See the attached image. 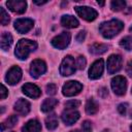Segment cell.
<instances>
[{
    "instance_id": "6da1fadb",
    "label": "cell",
    "mask_w": 132,
    "mask_h": 132,
    "mask_svg": "<svg viewBox=\"0 0 132 132\" xmlns=\"http://www.w3.org/2000/svg\"><path fill=\"white\" fill-rule=\"evenodd\" d=\"M124 28L123 22L120 20H110L107 22H102L99 26V32L104 38H112L118 35Z\"/></svg>"
},
{
    "instance_id": "7a4b0ae2",
    "label": "cell",
    "mask_w": 132,
    "mask_h": 132,
    "mask_svg": "<svg viewBox=\"0 0 132 132\" xmlns=\"http://www.w3.org/2000/svg\"><path fill=\"white\" fill-rule=\"evenodd\" d=\"M37 48V43L30 39H21L15 46L14 54L20 60H26L28 56Z\"/></svg>"
},
{
    "instance_id": "3957f363",
    "label": "cell",
    "mask_w": 132,
    "mask_h": 132,
    "mask_svg": "<svg viewBox=\"0 0 132 132\" xmlns=\"http://www.w3.org/2000/svg\"><path fill=\"white\" fill-rule=\"evenodd\" d=\"M75 72V62H74V58L72 56H66L60 66V73L63 76H68L71 75Z\"/></svg>"
},
{
    "instance_id": "277c9868",
    "label": "cell",
    "mask_w": 132,
    "mask_h": 132,
    "mask_svg": "<svg viewBox=\"0 0 132 132\" xmlns=\"http://www.w3.org/2000/svg\"><path fill=\"white\" fill-rule=\"evenodd\" d=\"M81 90H82V85L80 82L76 80H69L63 86L62 93L66 97H71V96H75L78 93H80Z\"/></svg>"
},
{
    "instance_id": "5b68a950",
    "label": "cell",
    "mask_w": 132,
    "mask_h": 132,
    "mask_svg": "<svg viewBox=\"0 0 132 132\" xmlns=\"http://www.w3.org/2000/svg\"><path fill=\"white\" fill-rule=\"evenodd\" d=\"M70 39H71V34L69 32L64 31L52 39V44L54 47L58 50H64L70 43Z\"/></svg>"
},
{
    "instance_id": "8992f818",
    "label": "cell",
    "mask_w": 132,
    "mask_h": 132,
    "mask_svg": "<svg viewBox=\"0 0 132 132\" xmlns=\"http://www.w3.org/2000/svg\"><path fill=\"white\" fill-rule=\"evenodd\" d=\"M74 10L78 14V16L88 22H92L98 16V12L94 8L89 6H76L74 7Z\"/></svg>"
},
{
    "instance_id": "52a82bcc",
    "label": "cell",
    "mask_w": 132,
    "mask_h": 132,
    "mask_svg": "<svg viewBox=\"0 0 132 132\" xmlns=\"http://www.w3.org/2000/svg\"><path fill=\"white\" fill-rule=\"evenodd\" d=\"M111 89L116 95L123 96L126 93L127 89V80L124 76L118 75L111 79Z\"/></svg>"
},
{
    "instance_id": "ba28073f",
    "label": "cell",
    "mask_w": 132,
    "mask_h": 132,
    "mask_svg": "<svg viewBox=\"0 0 132 132\" xmlns=\"http://www.w3.org/2000/svg\"><path fill=\"white\" fill-rule=\"evenodd\" d=\"M123 59L120 55H111L107 59V72L109 74H113L118 72L122 68Z\"/></svg>"
},
{
    "instance_id": "9c48e42d",
    "label": "cell",
    "mask_w": 132,
    "mask_h": 132,
    "mask_svg": "<svg viewBox=\"0 0 132 132\" xmlns=\"http://www.w3.org/2000/svg\"><path fill=\"white\" fill-rule=\"evenodd\" d=\"M46 71V65L45 63L40 60V59H36L31 63L30 66V74L32 77L34 78H38L40 75H42L43 73H45Z\"/></svg>"
},
{
    "instance_id": "30bf717a",
    "label": "cell",
    "mask_w": 132,
    "mask_h": 132,
    "mask_svg": "<svg viewBox=\"0 0 132 132\" xmlns=\"http://www.w3.org/2000/svg\"><path fill=\"white\" fill-rule=\"evenodd\" d=\"M33 25H34V21L31 19H18L15 20L13 27L19 33L24 34L29 32L33 28Z\"/></svg>"
},
{
    "instance_id": "8fae6325",
    "label": "cell",
    "mask_w": 132,
    "mask_h": 132,
    "mask_svg": "<svg viewBox=\"0 0 132 132\" xmlns=\"http://www.w3.org/2000/svg\"><path fill=\"white\" fill-rule=\"evenodd\" d=\"M103 69H104V62L102 59H98L96 60L90 67L89 69V78L91 79H97L99 78L102 73H103Z\"/></svg>"
},
{
    "instance_id": "7c38bea8",
    "label": "cell",
    "mask_w": 132,
    "mask_h": 132,
    "mask_svg": "<svg viewBox=\"0 0 132 132\" xmlns=\"http://www.w3.org/2000/svg\"><path fill=\"white\" fill-rule=\"evenodd\" d=\"M22 78V70L20 67L18 66H12L6 73V76H5V80L8 85H15L18 84Z\"/></svg>"
},
{
    "instance_id": "4fadbf2b",
    "label": "cell",
    "mask_w": 132,
    "mask_h": 132,
    "mask_svg": "<svg viewBox=\"0 0 132 132\" xmlns=\"http://www.w3.org/2000/svg\"><path fill=\"white\" fill-rule=\"evenodd\" d=\"M8 9H10L14 13H24L27 9V2L23 0H9L6 2Z\"/></svg>"
},
{
    "instance_id": "5bb4252c",
    "label": "cell",
    "mask_w": 132,
    "mask_h": 132,
    "mask_svg": "<svg viewBox=\"0 0 132 132\" xmlns=\"http://www.w3.org/2000/svg\"><path fill=\"white\" fill-rule=\"evenodd\" d=\"M78 119H79V112L74 109H66L62 113V121L67 126L73 125Z\"/></svg>"
},
{
    "instance_id": "9a60e30c",
    "label": "cell",
    "mask_w": 132,
    "mask_h": 132,
    "mask_svg": "<svg viewBox=\"0 0 132 132\" xmlns=\"http://www.w3.org/2000/svg\"><path fill=\"white\" fill-rule=\"evenodd\" d=\"M22 91H23V93L25 94V95H27L28 97H30V98H38L39 96H40V94H41V91H40V89L36 86V85H34V84H31V82H27V84H25L23 87H22Z\"/></svg>"
},
{
    "instance_id": "2e32d148",
    "label": "cell",
    "mask_w": 132,
    "mask_h": 132,
    "mask_svg": "<svg viewBox=\"0 0 132 132\" xmlns=\"http://www.w3.org/2000/svg\"><path fill=\"white\" fill-rule=\"evenodd\" d=\"M14 110L21 114V116H26L29 113L30 111V103L29 101H27L26 99L20 98L15 103H14Z\"/></svg>"
},
{
    "instance_id": "e0dca14e",
    "label": "cell",
    "mask_w": 132,
    "mask_h": 132,
    "mask_svg": "<svg viewBox=\"0 0 132 132\" xmlns=\"http://www.w3.org/2000/svg\"><path fill=\"white\" fill-rule=\"evenodd\" d=\"M41 124L37 120L28 121L22 128V132H40Z\"/></svg>"
},
{
    "instance_id": "ac0fdd59",
    "label": "cell",
    "mask_w": 132,
    "mask_h": 132,
    "mask_svg": "<svg viewBox=\"0 0 132 132\" xmlns=\"http://www.w3.org/2000/svg\"><path fill=\"white\" fill-rule=\"evenodd\" d=\"M61 24H62V26H64L66 28H76L79 25L78 21L74 16H72L70 14L63 15L61 18Z\"/></svg>"
},
{
    "instance_id": "d6986e66",
    "label": "cell",
    "mask_w": 132,
    "mask_h": 132,
    "mask_svg": "<svg viewBox=\"0 0 132 132\" xmlns=\"http://www.w3.org/2000/svg\"><path fill=\"white\" fill-rule=\"evenodd\" d=\"M12 44V36L9 32H3L1 34V39H0V45L3 51H8L9 47Z\"/></svg>"
},
{
    "instance_id": "ffe728a7",
    "label": "cell",
    "mask_w": 132,
    "mask_h": 132,
    "mask_svg": "<svg viewBox=\"0 0 132 132\" xmlns=\"http://www.w3.org/2000/svg\"><path fill=\"white\" fill-rule=\"evenodd\" d=\"M107 50H108V45L103 43H94L93 45L90 46V53L94 55H102Z\"/></svg>"
},
{
    "instance_id": "44dd1931",
    "label": "cell",
    "mask_w": 132,
    "mask_h": 132,
    "mask_svg": "<svg viewBox=\"0 0 132 132\" xmlns=\"http://www.w3.org/2000/svg\"><path fill=\"white\" fill-rule=\"evenodd\" d=\"M57 104H58V100L55 99V98L45 99V100L43 101V103L41 104V111H43V112H48V111H51Z\"/></svg>"
},
{
    "instance_id": "7402d4cb",
    "label": "cell",
    "mask_w": 132,
    "mask_h": 132,
    "mask_svg": "<svg viewBox=\"0 0 132 132\" xmlns=\"http://www.w3.org/2000/svg\"><path fill=\"white\" fill-rule=\"evenodd\" d=\"M58 125H59V121H58V118H57V116L55 113L50 114L45 119V126H46V128L48 130H51V131L55 130L58 127Z\"/></svg>"
},
{
    "instance_id": "603a6c76",
    "label": "cell",
    "mask_w": 132,
    "mask_h": 132,
    "mask_svg": "<svg viewBox=\"0 0 132 132\" xmlns=\"http://www.w3.org/2000/svg\"><path fill=\"white\" fill-rule=\"evenodd\" d=\"M85 108H86V112L88 114H95L99 109V105L94 99H89L86 103Z\"/></svg>"
},
{
    "instance_id": "cb8c5ba5",
    "label": "cell",
    "mask_w": 132,
    "mask_h": 132,
    "mask_svg": "<svg viewBox=\"0 0 132 132\" xmlns=\"http://www.w3.org/2000/svg\"><path fill=\"white\" fill-rule=\"evenodd\" d=\"M16 122H18V117H16V116L12 114V116L8 117V118L1 124V130L4 131L5 128H11V127H13V126L16 124Z\"/></svg>"
},
{
    "instance_id": "d4e9b609",
    "label": "cell",
    "mask_w": 132,
    "mask_h": 132,
    "mask_svg": "<svg viewBox=\"0 0 132 132\" xmlns=\"http://www.w3.org/2000/svg\"><path fill=\"white\" fill-rule=\"evenodd\" d=\"M110 7L113 11H120L122 9H125L126 7V2L123 0H113L110 3Z\"/></svg>"
},
{
    "instance_id": "484cf974",
    "label": "cell",
    "mask_w": 132,
    "mask_h": 132,
    "mask_svg": "<svg viewBox=\"0 0 132 132\" xmlns=\"http://www.w3.org/2000/svg\"><path fill=\"white\" fill-rule=\"evenodd\" d=\"M120 45L122 47H124L126 51H132V37L126 36V37L122 38L120 41Z\"/></svg>"
},
{
    "instance_id": "4316f807",
    "label": "cell",
    "mask_w": 132,
    "mask_h": 132,
    "mask_svg": "<svg viewBox=\"0 0 132 132\" xmlns=\"http://www.w3.org/2000/svg\"><path fill=\"white\" fill-rule=\"evenodd\" d=\"M10 21V18H9V14L5 11V9L3 7H0V22L3 26H6L8 25Z\"/></svg>"
},
{
    "instance_id": "83f0119b",
    "label": "cell",
    "mask_w": 132,
    "mask_h": 132,
    "mask_svg": "<svg viewBox=\"0 0 132 132\" xmlns=\"http://www.w3.org/2000/svg\"><path fill=\"white\" fill-rule=\"evenodd\" d=\"M71 132H92V124L89 121H85L81 126V130H73Z\"/></svg>"
},
{
    "instance_id": "f1b7e54d",
    "label": "cell",
    "mask_w": 132,
    "mask_h": 132,
    "mask_svg": "<svg viewBox=\"0 0 132 132\" xmlns=\"http://www.w3.org/2000/svg\"><path fill=\"white\" fill-rule=\"evenodd\" d=\"M80 105V101L78 100H69L65 103V108L66 109H74Z\"/></svg>"
},
{
    "instance_id": "f546056e",
    "label": "cell",
    "mask_w": 132,
    "mask_h": 132,
    "mask_svg": "<svg viewBox=\"0 0 132 132\" xmlns=\"http://www.w3.org/2000/svg\"><path fill=\"white\" fill-rule=\"evenodd\" d=\"M86 64H87V60L84 56H78L77 59H76V66L78 69H84L86 67Z\"/></svg>"
},
{
    "instance_id": "4dcf8cb0",
    "label": "cell",
    "mask_w": 132,
    "mask_h": 132,
    "mask_svg": "<svg viewBox=\"0 0 132 132\" xmlns=\"http://www.w3.org/2000/svg\"><path fill=\"white\" fill-rule=\"evenodd\" d=\"M47 95H55L57 93V86L55 84H48L45 88Z\"/></svg>"
},
{
    "instance_id": "1f68e13d",
    "label": "cell",
    "mask_w": 132,
    "mask_h": 132,
    "mask_svg": "<svg viewBox=\"0 0 132 132\" xmlns=\"http://www.w3.org/2000/svg\"><path fill=\"white\" fill-rule=\"evenodd\" d=\"M127 107H128V104L127 103H121V104H119V106H118L119 113L122 114V116H125L126 114V111H127Z\"/></svg>"
},
{
    "instance_id": "d6a6232c",
    "label": "cell",
    "mask_w": 132,
    "mask_h": 132,
    "mask_svg": "<svg viewBox=\"0 0 132 132\" xmlns=\"http://www.w3.org/2000/svg\"><path fill=\"white\" fill-rule=\"evenodd\" d=\"M98 95H99L101 98H105V97H107V95H108V90H107L106 88L102 87V88H100V89L98 90Z\"/></svg>"
},
{
    "instance_id": "836d02e7",
    "label": "cell",
    "mask_w": 132,
    "mask_h": 132,
    "mask_svg": "<svg viewBox=\"0 0 132 132\" xmlns=\"http://www.w3.org/2000/svg\"><path fill=\"white\" fill-rule=\"evenodd\" d=\"M85 38H86V31L85 30L78 32V34L76 35V41L77 42H82L85 40Z\"/></svg>"
},
{
    "instance_id": "e575fe53",
    "label": "cell",
    "mask_w": 132,
    "mask_h": 132,
    "mask_svg": "<svg viewBox=\"0 0 132 132\" xmlns=\"http://www.w3.org/2000/svg\"><path fill=\"white\" fill-rule=\"evenodd\" d=\"M126 72H127V74H128L130 77H132V60H130V61L127 63Z\"/></svg>"
},
{
    "instance_id": "d590c367",
    "label": "cell",
    "mask_w": 132,
    "mask_h": 132,
    "mask_svg": "<svg viewBox=\"0 0 132 132\" xmlns=\"http://www.w3.org/2000/svg\"><path fill=\"white\" fill-rule=\"evenodd\" d=\"M7 94H8L7 89L5 88L4 85H2V86H1V99H5L6 96H7Z\"/></svg>"
},
{
    "instance_id": "8d00e7d4",
    "label": "cell",
    "mask_w": 132,
    "mask_h": 132,
    "mask_svg": "<svg viewBox=\"0 0 132 132\" xmlns=\"http://www.w3.org/2000/svg\"><path fill=\"white\" fill-rule=\"evenodd\" d=\"M34 3L37 4V5H42V4L46 3V1H34Z\"/></svg>"
},
{
    "instance_id": "74e56055",
    "label": "cell",
    "mask_w": 132,
    "mask_h": 132,
    "mask_svg": "<svg viewBox=\"0 0 132 132\" xmlns=\"http://www.w3.org/2000/svg\"><path fill=\"white\" fill-rule=\"evenodd\" d=\"M97 3H98L100 6H103V5H104V2H103V1H98Z\"/></svg>"
},
{
    "instance_id": "f35d334b",
    "label": "cell",
    "mask_w": 132,
    "mask_h": 132,
    "mask_svg": "<svg viewBox=\"0 0 132 132\" xmlns=\"http://www.w3.org/2000/svg\"><path fill=\"white\" fill-rule=\"evenodd\" d=\"M102 132H109V130H107V129H105V130H103Z\"/></svg>"
},
{
    "instance_id": "ab89813d",
    "label": "cell",
    "mask_w": 132,
    "mask_h": 132,
    "mask_svg": "<svg viewBox=\"0 0 132 132\" xmlns=\"http://www.w3.org/2000/svg\"><path fill=\"white\" fill-rule=\"evenodd\" d=\"M129 30H130V32H132V26L130 27V29H129Z\"/></svg>"
},
{
    "instance_id": "60d3db41",
    "label": "cell",
    "mask_w": 132,
    "mask_h": 132,
    "mask_svg": "<svg viewBox=\"0 0 132 132\" xmlns=\"http://www.w3.org/2000/svg\"><path fill=\"white\" fill-rule=\"evenodd\" d=\"M130 130H131V132H132V125L130 126Z\"/></svg>"
},
{
    "instance_id": "b9f144b4",
    "label": "cell",
    "mask_w": 132,
    "mask_h": 132,
    "mask_svg": "<svg viewBox=\"0 0 132 132\" xmlns=\"http://www.w3.org/2000/svg\"><path fill=\"white\" fill-rule=\"evenodd\" d=\"M131 93H132V89H131Z\"/></svg>"
}]
</instances>
